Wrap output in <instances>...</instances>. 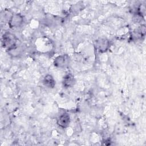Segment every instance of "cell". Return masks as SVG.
Returning a JSON list of instances; mask_svg holds the SVG:
<instances>
[{
  "instance_id": "obj_1",
  "label": "cell",
  "mask_w": 146,
  "mask_h": 146,
  "mask_svg": "<svg viewBox=\"0 0 146 146\" xmlns=\"http://www.w3.org/2000/svg\"><path fill=\"white\" fill-rule=\"evenodd\" d=\"M17 41L18 39L14 34L7 31L2 36V46L4 48H6L7 51H11L17 48Z\"/></svg>"
},
{
  "instance_id": "obj_2",
  "label": "cell",
  "mask_w": 146,
  "mask_h": 146,
  "mask_svg": "<svg viewBox=\"0 0 146 146\" xmlns=\"http://www.w3.org/2000/svg\"><path fill=\"white\" fill-rule=\"evenodd\" d=\"M23 17L20 13H15L12 14L8 21L9 26L11 29L19 27L23 23Z\"/></svg>"
},
{
  "instance_id": "obj_3",
  "label": "cell",
  "mask_w": 146,
  "mask_h": 146,
  "mask_svg": "<svg viewBox=\"0 0 146 146\" xmlns=\"http://www.w3.org/2000/svg\"><path fill=\"white\" fill-rule=\"evenodd\" d=\"M95 47L100 52H104L110 47V42L106 38H99L95 41Z\"/></svg>"
},
{
  "instance_id": "obj_4",
  "label": "cell",
  "mask_w": 146,
  "mask_h": 146,
  "mask_svg": "<svg viewBox=\"0 0 146 146\" xmlns=\"http://www.w3.org/2000/svg\"><path fill=\"white\" fill-rule=\"evenodd\" d=\"M57 124L62 128H67L70 123V117L67 113H63L60 115L57 119Z\"/></svg>"
},
{
  "instance_id": "obj_5",
  "label": "cell",
  "mask_w": 146,
  "mask_h": 146,
  "mask_svg": "<svg viewBox=\"0 0 146 146\" xmlns=\"http://www.w3.org/2000/svg\"><path fill=\"white\" fill-rule=\"evenodd\" d=\"M68 62V57L67 55H61L58 56L54 61V65L59 68H63L66 67Z\"/></svg>"
},
{
  "instance_id": "obj_6",
  "label": "cell",
  "mask_w": 146,
  "mask_h": 146,
  "mask_svg": "<svg viewBox=\"0 0 146 146\" xmlns=\"http://www.w3.org/2000/svg\"><path fill=\"white\" fill-rule=\"evenodd\" d=\"M62 83L65 87H71L75 83V79L71 74H68L64 76Z\"/></svg>"
},
{
  "instance_id": "obj_7",
  "label": "cell",
  "mask_w": 146,
  "mask_h": 146,
  "mask_svg": "<svg viewBox=\"0 0 146 146\" xmlns=\"http://www.w3.org/2000/svg\"><path fill=\"white\" fill-rule=\"evenodd\" d=\"M43 84L48 88H53L55 86V81L52 75L47 74L44 76L42 80Z\"/></svg>"
},
{
  "instance_id": "obj_8",
  "label": "cell",
  "mask_w": 146,
  "mask_h": 146,
  "mask_svg": "<svg viewBox=\"0 0 146 146\" xmlns=\"http://www.w3.org/2000/svg\"><path fill=\"white\" fill-rule=\"evenodd\" d=\"M72 11H75V12H78L79 10H82V6L80 4H75L74 6H72V8L71 9Z\"/></svg>"
}]
</instances>
